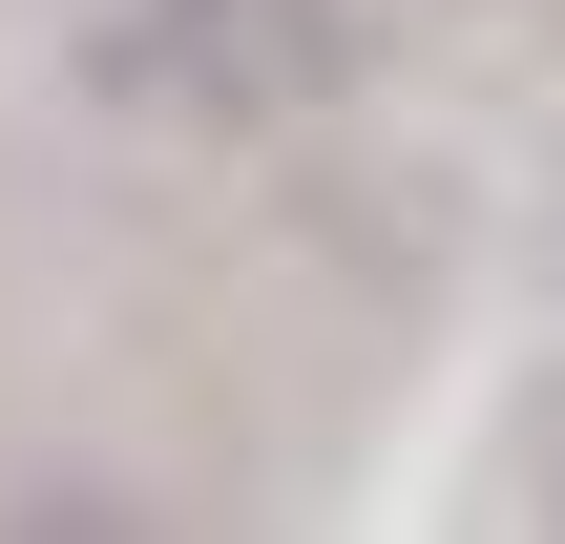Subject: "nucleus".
Masks as SVG:
<instances>
[{"label": "nucleus", "instance_id": "obj_2", "mask_svg": "<svg viewBox=\"0 0 565 544\" xmlns=\"http://www.w3.org/2000/svg\"><path fill=\"white\" fill-rule=\"evenodd\" d=\"M482 524H503V544H565V377L503 398V440H482Z\"/></svg>", "mask_w": 565, "mask_h": 544}, {"label": "nucleus", "instance_id": "obj_1", "mask_svg": "<svg viewBox=\"0 0 565 544\" xmlns=\"http://www.w3.org/2000/svg\"><path fill=\"white\" fill-rule=\"evenodd\" d=\"M84 84L147 105V126H294V105L356 84V21L335 0H105Z\"/></svg>", "mask_w": 565, "mask_h": 544}, {"label": "nucleus", "instance_id": "obj_3", "mask_svg": "<svg viewBox=\"0 0 565 544\" xmlns=\"http://www.w3.org/2000/svg\"><path fill=\"white\" fill-rule=\"evenodd\" d=\"M0 544H147V503H105V482H21Z\"/></svg>", "mask_w": 565, "mask_h": 544}]
</instances>
